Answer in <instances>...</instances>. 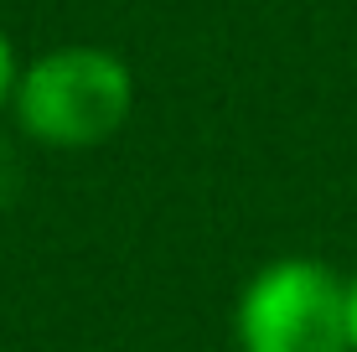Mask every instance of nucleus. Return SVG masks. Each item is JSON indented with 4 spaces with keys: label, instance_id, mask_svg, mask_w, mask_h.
Wrapping results in <instances>:
<instances>
[{
    "label": "nucleus",
    "instance_id": "2",
    "mask_svg": "<svg viewBox=\"0 0 357 352\" xmlns=\"http://www.w3.org/2000/svg\"><path fill=\"white\" fill-rule=\"evenodd\" d=\"M233 332L243 352H352L347 280L305 254L269 259L243 285Z\"/></svg>",
    "mask_w": 357,
    "mask_h": 352
},
{
    "label": "nucleus",
    "instance_id": "3",
    "mask_svg": "<svg viewBox=\"0 0 357 352\" xmlns=\"http://www.w3.org/2000/svg\"><path fill=\"white\" fill-rule=\"evenodd\" d=\"M16 72H21V63H16V47H10V36L0 31V109L10 104V93H16Z\"/></svg>",
    "mask_w": 357,
    "mask_h": 352
},
{
    "label": "nucleus",
    "instance_id": "4",
    "mask_svg": "<svg viewBox=\"0 0 357 352\" xmlns=\"http://www.w3.org/2000/svg\"><path fill=\"white\" fill-rule=\"evenodd\" d=\"M347 342H352V352H357V275L347 280Z\"/></svg>",
    "mask_w": 357,
    "mask_h": 352
},
{
    "label": "nucleus",
    "instance_id": "1",
    "mask_svg": "<svg viewBox=\"0 0 357 352\" xmlns=\"http://www.w3.org/2000/svg\"><path fill=\"white\" fill-rule=\"evenodd\" d=\"M135 72L109 47H52L16 72L10 114L21 135L52 151H93L125 130Z\"/></svg>",
    "mask_w": 357,
    "mask_h": 352
}]
</instances>
